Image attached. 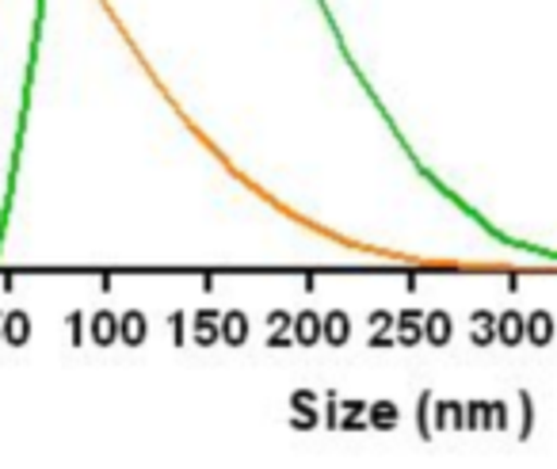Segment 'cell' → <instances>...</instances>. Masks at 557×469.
<instances>
[{
	"instance_id": "6da1fadb",
	"label": "cell",
	"mask_w": 557,
	"mask_h": 469,
	"mask_svg": "<svg viewBox=\"0 0 557 469\" xmlns=\"http://www.w3.org/2000/svg\"><path fill=\"white\" fill-rule=\"evenodd\" d=\"M397 324V344L401 347H417L420 340H424V313L420 309H401V313L394 317Z\"/></svg>"
},
{
	"instance_id": "7a4b0ae2",
	"label": "cell",
	"mask_w": 557,
	"mask_h": 469,
	"mask_svg": "<svg viewBox=\"0 0 557 469\" xmlns=\"http://www.w3.org/2000/svg\"><path fill=\"white\" fill-rule=\"evenodd\" d=\"M450 336H455V321H450L447 309H432V313H424V340L432 347H447Z\"/></svg>"
},
{
	"instance_id": "3957f363",
	"label": "cell",
	"mask_w": 557,
	"mask_h": 469,
	"mask_svg": "<svg viewBox=\"0 0 557 469\" xmlns=\"http://www.w3.org/2000/svg\"><path fill=\"white\" fill-rule=\"evenodd\" d=\"M523 340L534 347H546L554 340V317H549V309H534L531 317H523Z\"/></svg>"
},
{
	"instance_id": "277c9868",
	"label": "cell",
	"mask_w": 557,
	"mask_h": 469,
	"mask_svg": "<svg viewBox=\"0 0 557 469\" xmlns=\"http://www.w3.org/2000/svg\"><path fill=\"white\" fill-rule=\"evenodd\" d=\"M321 336H325V344H333V347L348 344V336H351L348 313H344V309H333L329 317H321Z\"/></svg>"
},
{
	"instance_id": "5b68a950",
	"label": "cell",
	"mask_w": 557,
	"mask_h": 469,
	"mask_svg": "<svg viewBox=\"0 0 557 469\" xmlns=\"http://www.w3.org/2000/svg\"><path fill=\"white\" fill-rule=\"evenodd\" d=\"M397 420H401V408H397L394 400H374V405H367V428L389 431V428H397Z\"/></svg>"
},
{
	"instance_id": "8992f818",
	"label": "cell",
	"mask_w": 557,
	"mask_h": 469,
	"mask_svg": "<svg viewBox=\"0 0 557 469\" xmlns=\"http://www.w3.org/2000/svg\"><path fill=\"white\" fill-rule=\"evenodd\" d=\"M496 340L508 347L523 344V313L508 309V313H496Z\"/></svg>"
},
{
	"instance_id": "52a82bcc",
	"label": "cell",
	"mask_w": 557,
	"mask_h": 469,
	"mask_svg": "<svg viewBox=\"0 0 557 469\" xmlns=\"http://www.w3.org/2000/svg\"><path fill=\"white\" fill-rule=\"evenodd\" d=\"M473 332H470V340H473V347H488V344H496V313H488V309H473Z\"/></svg>"
},
{
	"instance_id": "ba28073f",
	"label": "cell",
	"mask_w": 557,
	"mask_h": 469,
	"mask_svg": "<svg viewBox=\"0 0 557 469\" xmlns=\"http://www.w3.org/2000/svg\"><path fill=\"white\" fill-rule=\"evenodd\" d=\"M290 324H295V340L302 347H313L321 340V317L318 313H298Z\"/></svg>"
},
{
	"instance_id": "9c48e42d",
	"label": "cell",
	"mask_w": 557,
	"mask_h": 469,
	"mask_svg": "<svg viewBox=\"0 0 557 469\" xmlns=\"http://www.w3.org/2000/svg\"><path fill=\"white\" fill-rule=\"evenodd\" d=\"M432 400H435L432 390H424V393H420V400H417V428H420V439H435V431H432Z\"/></svg>"
},
{
	"instance_id": "30bf717a",
	"label": "cell",
	"mask_w": 557,
	"mask_h": 469,
	"mask_svg": "<svg viewBox=\"0 0 557 469\" xmlns=\"http://www.w3.org/2000/svg\"><path fill=\"white\" fill-rule=\"evenodd\" d=\"M222 336L230 340V344H245V336H248V321H245V313H225Z\"/></svg>"
},
{
	"instance_id": "8fae6325",
	"label": "cell",
	"mask_w": 557,
	"mask_h": 469,
	"mask_svg": "<svg viewBox=\"0 0 557 469\" xmlns=\"http://www.w3.org/2000/svg\"><path fill=\"white\" fill-rule=\"evenodd\" d=\"M519 405H523V428H519V439H531V428H534V400L527 390H519Z\"/></svg>"
},
{
	"instance_id": "7c38bea8",
	"label": "cell",
	"mask_w": 557,
	"mask_h": 469,
	"mask_svg": "<svg viewBox=\"0 0 557 469\" xmlns=\"http://www.w3.org/2000/svg\"><path fill=\"white\" fill-rule=\"evenodd\" d=\"M488 416H493V431H508V405L504 400H488Z\"/></svg>"
},
{
	"instance_id": "4fadbf2b",
	"label": "cell",
	"mask_w": 557,
	"mask_h": 469,
	"mask_svg": "<svg viewBox=\"0 0 557 469\" xmlns=\"http://www.w3.org/2000/svg\"><path fill=\"white\" fill-rule=\"evenodd\" d=\"M447 423L455 431H466V405L462 400H447Z\"/></svg>"
},
{
	"instance_id": "5bb4252c",
	"label": "cell",
	"mask_w": 557,
	"mask_h": 469,
	"mask_svg": "<svg viewBox=\"0 0 557 469\" xmlns=\"http://www.w3.org/2000/svg\"><path fill=\"white\" fill-rule=\"evenodd\" d=\"M447 400H432V431H447Z\"/></svg>"
},
{
	"instance_id": "9a60e30c",
	"label": "cell",
	"mask_w": 557,
	"mask_h": 469,
	"mask_svg": "<svg viewBox=\"0 0 557 469\" xmlns=\"http://www.w3.org/2000/svg\"><path fill=\"white\" fill-rule=\"evenodd\" d=\"M481 408H485V400H470V405H466V431L481 428Z\"/></svg>"
},
{
	"instance_id": "2e32d148",
	"label": "cell",
	"mask_w": 557,
	"mask_h": 469,
	"mask_svg": "<svg viewBox=\"0 0 557 469\" xmlns=\"http://www.w3.org/2000/svg\"><path fill=\"white\" fill-rule=\"evenodd\" d=\"M318 423V412L310 405H298V416H295V428H313Z\"/></svg>"
},
{
	"instance_id": "e0dca14e",
	"label": "cell",
	"mask_w": 557,
	"mask_h": 469,
	"mask_svg": "<svg viewBox=\"0 0 557 469\" xmlns=\"http://www.w3.org/2000/svg\"><path fill=\"white\" fill-rule=\"evenodd\" d=\"M371 324H374V329H394V313H386V309H374Z\"/></svg>"
},
{
	"instance_id": "ac0fdd59",
	"label": "cell",
	"mask_w": 557,
	"mask_h": 469,
	"mask_svg": "<svg viewBox=\"0 0 557 469\" xmlns=\"http://www.w3.org/2000/svg\"><path fill=\"white\" fill-rule=\"evenodd\" d=\"M371 347H394V336H389V329H374Z\"/></svg>"
},
{
	"instance_id": "d6986e66",
	"label": "cell",
	"mask_w": 557,
	"mask_h": 469,
	"mask_svg": "<svg viewBox=\"0 0 557 469\" xmlns=\"http://www.w3.org/2000/svg\"><path fill=\"white\" fill-rule=\"evenodd\" d=\"M290 321H295L290 313H271V324H275V329H290Z\"/></svg>"
},
{
	"instance_id": "ffe728a7",
	"label": "cell",
	"mask_w": 557,
	"mask_h": 469,
	"mask_svg": "<svg viewBox=\"0 0 557 469\" xmlns=\"http://www.w3.org/2000/svg\"><path fill=\"white\" fill-rule=\"evenodd\" d=\"M341 423V416H336V397H329V428H336Z\"/></svg>"
}]
</instances>
